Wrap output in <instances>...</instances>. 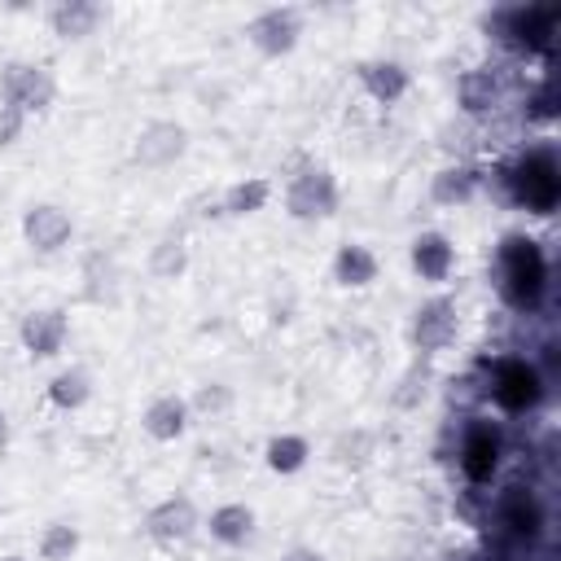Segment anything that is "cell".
I'll return each mask as SVG.
<instances>
[{
  "label": "cell",
  "mask_w": 561,
  "mask_h": 561,
  "mask_svg": "<svg viewBox=\"0 0 561 561\" xmlns=\"http://www.w3.org/2000/svg\"><path fill=\"white\" fill-rule=\"evenodd\" d=\"M500 267H504V298H508V307L535 311L543 302V289H548V259H543L539 241L522 237V232L504 237Z\"/></svg>",
  "instance_id": "cell-1"
},
{
  "label": "cell",
  "mask_w": 561,
  "mask_h": 561,
  "mask_svg": "<svg viewBox=\"0 0 561 561\" xmlns=\"http://www.w3.org/2000/svg\"><path fill=\"white\" fill-rule=\"evenodd\" d=\"M508 197L530 210V215H552L557 202H561V175H557V162L552 153H526L513 171H508Z\"/></svg>",
  "instance_id": "cell-2"
},
{
  "label": "cell",
  "mask_w": 561,
  "mask_h": 561,
  "mask_svg": "<svg viewBox=\"0 0 561 561\" xmlns=\"http://www.w3.org/2000/svg\"><path fill=\"white\" fill-rule=\"evenodd\" d=\"M0 96H4V105H18L22 114H44L57 96V83L35 61H9L0 70Z\"/></svg>",
  "instance_id": "cell-3"
},
{
  "label": "cell",
  "mask_w": 561,
  "mask_h": 561,
  "mask_svg": "<svg viewBox=\"0 0 561 561\" xmlns=\"http://www.w3.org/2000/svg\"><path fill=\"white\" fill-rule=\"evenodd\" d=\"M491 394H495V403L504 408V412H530L539 399H543V377H539V368L530 364V359H517V355H508V359H500L495 364V373H491Z\"/></svg>",
  "instance_id": "cell-4"
},
{
  "label": "cell",
  "mask_w": 561,
  "mask_h": 561,
  "mask_svg": "<svg viewBox=\"0 0 561 561\" xmlns=\"http://www.w3.org/2000/svg\"><path fill=\"white\" fill-rule=\"evenodd\" d=\"M285 210L294 219H329L337 210V180L329 167H307L285 188Z\"/></svg>",
  "instance_id": "cell-5"
},
{
  "label": "cell",
  "mask_w": 561,
  "mask_h": 561,
  "mask_svg": "<svg viewBox=\"0 0 561 561\" xmlns=\"http://www.w3.org/2000/svg\"><path fill=\"white\" fill-rule=\"evenodd\" d=\"M245 35H250V44L263 53V57H285V53H294V44H298V35H302V18H298V9H263L259 18H250V26H245Z\"/></svg>",
  "instance_id": "cell-6"
},
{
  "label": "cell",
  "mask_w": 561,
  "mask_h": 561,
  "mask_svg": "<svg viewBox=\"0 0 561 561\" xmlns=\"http://www.w3.org/2000/svg\"><path fill=\"white\" fill-rule=\"evenodd\" d=\"M456 302L451 298H430V302H421L416 307V316H412V342H416V351H425V355H438V351H447L451 346V337H456Z\"/></svg>",
  "instance_id": "cell-7"
},
{
  "label": "cell",
  "mask_w": 561,
  "mask_h": 561,
  "mask_svg": "<svg viewBox=\"0 0 561 561\" xmlns=\"http://www.w3.org/2000/svg\"><path fill=\"white\" fill-rule=\"evenodd\" d=\"M66 333H70V324H66V311H61V307L26 311V316H22V329H18V337H22V346H26L31 359H53V355H61Z\"/></svg>",
  "instance_id": "cell-8"
},
{
  "label": "cell",
  "mask_w": 561,
  "mask_h": 561,
  "mask_svg": "<svg viewBox=\"0 0 561 561\" xmlns=\"http://www.w3.org/2000/svg\"><path fill=\"white\" fill-rule=\"evenodd\" d=\"M184 149H188V131L180 123H171V118H158V123L140 127V136L131 145V158L140 167H171Z\"/></svg>",
  "instance_id": "cell-9"
},
{
  "label": "cell",
  "mask_w": 561,
  "mask_h": 561,
  "mask_svg": "<svg viewBox=\"0 0 561 561\" xmlns=\"http://www.w3.org/2000/svg\"><path fill=\"white\" fill-rule=\"evenodd\" d=\"M22 237H26V245L39 250V254H57V250L75 237V224H70V215H66L61 206L39 202V206H31V210L22 215Z\"/></svg>",
  "instance_id": "cell-10"
},
{
  "label": "cell",
  "mask_w": 561,
  "mask_h": 561,
  "mask_svg": "<svg viewBox=\"0 0 561 561\" xmlns=\"http://www.w3.org/2000/svg\"><path fill=\"white\" fill-rule=\"evenodd\" d=\"M460 469L473 486H486L500 469V434L486 425V421H473L465 443H460Z\"/></svg>",
  "instance_id": "cell-11"
},
{
  "label": "cell",
  "mask_w": 561,
  "mask_h": 561,
  "mask_svg": "<svg viewBox=\"0 0 561 561\" xmlns=\"http://www.w3.org/2000/svg\"><path fill=\"white\" fill-rule=\"evenodd\" d=\"M451 267H456V245L443 237V232H416L412 237V272L421 276V280H430V285H443L447 276H451Z\"/></svg>",
  "instance_id": "cell-12"
},
{
  "label": "cell",
  "mask_w": 561,
  "mask_h": 561,
  "mask_svg": "<svg viewBox=\"0 0 561 561\" xmlns=\"http://www.w3.org/2000/svg\"><path fill=\"white\" fill-rule=\"evenodd\" d=\"M193 526H197V508H193L188 495H171V500H162L158 508H149V517H145V530H149L153 539H167V543L188 539Z\"/></svg>",
  "instance_id": "cell-13"
},
{
  "label": "cell",
  "mask_w": 561,
  "mask_h": 561,
  "mask_svg": "<svg viewBox=\"0 0 561 561\" xmlns=\"http://www.w3.org/2000/svg\"><path fill=\"white\" fill-rule=\"evenodd\" d=\"M101 22H105V4H96V0H61V4L48 9V26L61 39H83Z\"/></svg>",
  "instance_id": "cell-14"
},
{
  "label": "cell",
  "mask_w": 561,
  "mask_h": 561,
  "mask_svg": "<svg viewBox=\"0 0 561 561\" xmlns=\"http://www.w3.org/2000/svg\"><path fill=\"white\" fill-rule=\"evenodd\" d=\"M557 18H561V9H557V4H548V9L526 4V9L504 13V35H508V39H517L522 48H543V44H548V35H552V22H557Z\"/></svg>",
  "instance_id": "cell-15"
},
{
  "label": "cell",
  "mask_w": 561,
  "mask_h": 561,
  "mask_svg": "<svg viewBox=\"0 0 561 561\" xmlns=\"http://www.w3.org/2000/svg\"><path fill=\"white\" fill-rule=\"evenodd\" d=\"M500 522L517 535V539H535L543 530V508L535 500L530 486H508L504 500H500Z\"/></svg>",
  "instance_id": "cell-16"
},
{
  "label": "cell",
  "mask_w": 561,
  "mask_h": 561,
  "mask_svg": "<svg viewBox=\"0 0 561 561\" xmlns=\"http://www.w3.org/2000/svg\"><path fill=\"white\" fill-rule=\"evenodd\" d=\"M140 425H145L149 438H158V443H175V438L188 430V403H184L180 394H158V399L145 408Z\"/></svg>",
  "instance_id": "cell-17"
},
{
  "label": "cell",
  "mask_w": 561,
  "mask_h": 561,
  "mask_svg": "<svg viewBox=\"0 0 561 561\" xmlns=\"http://www.w3.org/2000/svg\"><path fill=\"white\" fill-rule=\"evenodd\" d=\"M359 83H364V92H368L377 105H394V101L408 92L412 75H408L399 61H364V66H359Z\"/></svg>",
  "instance_id": "cell-18"
},
{
  "label": "cell",
  "mask_w": 561,
  "mask_h": 561,
  "mask_svg": "<svg viewBox=\"0 0 561 561\" xmlns=\"http://www.w3.org/2000/svg\"><path fill=\"white\" fill-rule=\"evenodd\" d=\"M333 280L346 285V289H368L377 280V254L359 241H346L337 254H333Z\"/></svg>",
  "instance_id": "cell-19"
},
{
  "label": "cell",
  "mask_w": 561,
  "mask_h": 561,
  "mask_svg": "<svg viewBox=\"0 0 561 561\" xmlns=\"http://www.w3.org/2000/svg\"><path fill=\"white\" fill-rule=\"evenodd\" d=\"M456 105L465 114H473V118L478 114H491L500 105V79L491 70H465L456 79Z\"/></svg>",
  "instance_id": "cell-20"
},
{
  "label": "cell",
  "mask_w": 561,
  "mask_h": 561,
  "mask_svg": "<svg viewBox=\"0 0 561 561\" xmlns=\"http://www.w3.org/2000/svg\"><path fill=\"white\" fill-rule=\"evenodd\" d=\"M478 188H482V175L473 167H443L434 175V188L430 193H434L438 206H469L478 197Z\"/></svg>",
  "instance_id": "cell-21"
},
{
  "label": "cell",
  "mask_w": 561,
  "mask_h": 561,
  "mask_svg": "<svg viewBox=\"0 0 561 561\" xmlns=\"http://www.w3.org/2000/svg\"><path fill=\"white\" fill-rule=\"evenodd\" d=\"M250 535H254V508H250V504H219V508L210 513V539L237 548V543H245Z\"/></svg>",
  "instance_id": "cell-22"
},
{
  "label": "cell",
  "mask_w": 561,
  "mask_h": 561,
  "mask_svg": "<svg viewBox=\"0 0 561 561\" xmlns=\"http://www.w3.org/2000/svg\"><path fill=\"white\" fill-rule=\"evenodd\" d=\"M307 456H311V443L302 434H276L267 443V451H263V460H267L272 473H298L307 465Z\"/></svg>",
  "instance_id": "cell-23"
},
{
  "label": "cell",
  "mask_w": 561,
  "mask_h": 561,
  "mask_svg": "<svg viewBox=\"0 0 561 561\" xmlns=\"http://www.w3.org/2000/svg\"><path fill=\"white\" fill-rule=\"evenodd\" d=\"M88 394H92V377H88L83 368H66V373H57V377L48 381V399H53V408H61V412L83 408Z\"/></svg>",
  "instance_id": "cell-24"
},
{
  "label": "cell",
  "mask_w": 561,
  "mask_h": 561,
  "mask_svg": "<svg viewBox=\"0 0 561 561\" xmlns=\"http://www.w3.org/2000/svg\"><path fill=\"white\" fill-rule=\"evenodd\" d=\"M272 197V184L263 175H250V180H237L228 193H224V215H254L263 210Z\"/></svg>",
  "instance_id": "cell-25"
},
{
  "label": "cell",
  "mask_w": 561,
  "mask_h": 561,
  "mask_svg": "<svg viewBox=\"0 0 561 561\" xmlns=\"http://www.w3.org/2000/svg\"><path fill=\"white\" fill-rule=\"evenodd\" d=\"M184 267H188V245H184L180 237H162V241L153 245V254H149V272H153L158 280H175Z\"/></svg>",
  "instance_id": "cell-26"
},
{
  "label": "cell",
  "mask_w": 561,
  "mask_h": 561,
  "mask_svg": "<svg viewBox=\"0 0 561 561\" xmlns=\"http://www.w3.org/2000/svg\"><path fill=\"white\" fill-rule=\"evenodd\" d=\"M75 548H79V530H75L70 522L44 526V535H39V557H44V561H70Z\"/></svg>",
  "instance_id": "cell-27"
},
{
  "label": "cell",
  "mask_w": 561,
  "mask_h": 561,
  "mask_svg": "<svg viewBox=\"0 0 561 561\" xmlns=\"http://www.w3.org/2000/svg\"><path fill=\"white\" fill-rule=\"evenodd\" d=\"M22 127H26V114L18 105H0V149L18 145L22 140Z\"/></svg>",
  "instance_id": "cell-28"
},
{
  "label": "cell",
  "mask_w": 561,
  "mask_h": 561,
  "mask_svg": "<svg viewBox=\"0 0 561 561\" xmlns=\"http://www.w3.org/2000/svg\"><path fill=\"white\" fill-rule=\"evenodd\" d=\"M228 403H232L228 386H202V390H197V408H202V412H224Z\"/></svg>",
  "instance_id": "cell-29"
},
{
  "label": "cell",
  "mask_w": 561,
  "mask_h": 561,
  "mask_svg": "<svg viewBox=\"0 0 561 561\" xmlns=\"http://www.w3.org/2000/svg\"><path fill=\"white\" fill-rule=\"evenodd\" d=\"M526 105H530V110H526L530 118H552V88H548V83H543V88H535V96H530Z\"/></svg>",
  "instance_id": "cell-30"
},
{
  "label": "cell",
  "mask_w": 561,
  "mask_h": 561,
  "mask_svg": "<svg viewBox=\"0 0 561 561\" xmlns=\"http://www.w3.org/2000/svg\"><path fill=\"white\" fill-rule=\"evenodd\" d=\"M285 561H324V557H320L316 548H294V552H289Z\"/></svg>",
  "instance_id": "cell-31"
},
{
  "label": "cell",
  "mask_w": 561,
  "mask_h": 561,
  "mask_svg": "<svg viewBox=\"0 0 561 561\" xmlns=\"http://www.w3.org/2000/svg\"><path fill=\"white\" fill-rule=\"evenodd\" d=\"M9 443V416H4V408H0V447Z\"/></svg>",
  "instance_id": "cell-32"
},
{
  "label": "cell",
  "mask_w": 561,
  "mask_h": 561,
  "mask_svg": "<svg viewBox=\"0 0 561 561\" xmlns=\"http://www.w3.org/2000/svg\"><path fill=\"white\" fill-rule=\"evenodd\" d=\"M4 561H18V557H4Z\"/></svg>",
  "instance_id": "cell-33"
}]
</instances>
